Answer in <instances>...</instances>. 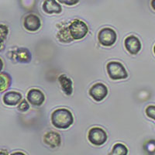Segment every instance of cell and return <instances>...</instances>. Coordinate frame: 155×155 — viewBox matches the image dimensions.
<instances>
[{"mask_svg": "<svg viewBox=\"0 0 155 155\" xmlns=\"http://www.w3.org/2000/svg\"><path fill=\"white\" fill-rule=\"evenodd\" d=\"M74 117L68 109L64 108L55 109L51 114V123L58 129H68L73 124Z\"/></svg>", "mask_w": 155, "mask_h": 155, "instance_id": "1", "label": "cell"}, {"mask_svg": "<svg viewBox=\"0 0 155 155\" xmlns=\"http://www.w3.org/2000/svg\"><path fill=\"white\" fill-rule=\"evenodd\" d=\"M106 70L109 78L113 80L125 79L128 77L125 67L119 61L109 62L106 65Z\"/></svg>", "mask_w": 155, "mask_h": 155, "instance_id": "2", "label": "cell"}, {"mask_svg": "<svg viewBox=\"0 0 155 155\" xmlns=\"http://www.w3.org/2000/svg\"><path fill=\"white\" fill-rule=\"evenodd\" d=\"M70 34L73 40H81L88 34V27L85 22L75 19L71 23L68 27Z\"/></svg>", "mask_w": 155, "mask_h": 155, "instance_id": "3", "label": "cell"}, {"mask_svg": "<svg viewBox=\"0 0 155 155\" xmlns=\"http://www.w3.org/2000/svg\"><path fill=\"white\" fill-rule=\"evenodd\" d=\"M88 139L92 144L95 146H102L106 142L108 139L107 134L101 127H92L89 130Z\"/></svg>", "mask_w": 155, "mask_h": 155, "instance_id": "4", "label": "cell"}, {"mask_svg": "<svg viewBox=\"0 0 155 155\" xmlns=\"http://www.w3.org/2000/svg\"><path fill=\"white\" fill-rule=\"evenodd\" d=\"M117 35L115 30L109 27L102 28L98 34V40L101 45L104 47H111L116 43Z\"/></svg>", "mask_w": 155, "mask_h": 155, "instance_id": "5", "label": "cell"}, {"mask_svg": "<svg viewBox=\"0 0 155 155\" xmlns=\"http://www.w3.org/2000/svg\"><path fill=\"white\" fill-rule=\"evenodd\" d=\"M108 88L103 83H96L89 89V95L96 102H101L107 96Z\"/></svg>", "mask_w": 155, "mask_h": 155, "instance_id": "6", "label": "cell"}, {"mask_svg": "<svg viewBox=\"0 0 155 155\" xmlns=\"http://www.w3.org/2000/svg\"><path fill=\"white\" fill-rule=\"evenodd\" d=\"M126 49L131 54H137L141 50L140 41L134 35L128 36L124 41Z\"/></svg>", "mask_w": 155, "mask_h": 155, "instance_id": "7", "label": "cell"}, {"mask_svg": "<svg viewBox=\"0 0 155 155\" xmlns=\"http://www.w3.org/2000/svg\"><path fill=\"white\" fill-rule=\"evenodd\" d=\"M23 26L27 30L30 32H35L41 27V19L35 14H29L24 18Z\"/></svg>", "mask_w": 155, "mask_h": 155, "instance_id": "8", "label": "cell"}, {"mask_svg": "<svg viewBox=\"0 0 155 155\" xmlns=\"http://www.w3.org/2000/svg\"><path fill=\"white\" fill-rule=\"evenodd\" d=\"M27 101L33 106H40L45 101V96L41 90L33 88V89H30L27 93Z\"/></svg>", "mask_w": 155, "mask_h": 155, "instance_id": "9", "label": "cell"}, {"mask_svg": "<svg viewBox=\"0 0 155 155\" xmlns=\"http://www.w3.org/2000/svg\"><path fill=\"white\" fill-rule=\"evenodd\" d=\"M12 60L16 61L17 62L20 63H29L31 61L32 55L30 54V51L27 48H18L16 51H12Z\"/></svg>", "mask_w": 155, "mask_h": 155, "instance_id": "10", "label": "cell"}, {"mask_svg": "<svg viewBox=\"0 0 155 155\" xmlns=\"http://www.w3.org/2000/svg\"><path fill=\"white\" fill-rule=\"evenodd\" d=\"M44 142L51 148L58 147L61 143V138L58 133L50 131L44 136Z\"/></svg>", "mask_w": 155, "mask_h": 155, "instance_id": "11", "label": "cell"}, {"mask_svg": "<svg viewBox=\"0 0 155 155\" xmlns=\"http://www.w3.org/2000/svg\"><path fill=\"white\" fill-rule=\"evenodd\" d=\"M43 10L48 14H59L62 12L61 5L56 0H44L42 5Z\"/></svg>", "mask_w": 155, "mask_h": 155, "instance_id": "12", "label": "cell"}, {"mask_svg": "<svg viewBox=\"0 0 155 155\" xmlns=\"http://www.w3.org/2000/svg\"><path fill=\"white\" fill-rule=\"evenodd\" d=\"M22 95L18 92H14V91H10L8 92L3 95V102L5 105L10 106H16L19 104L20 101H21Z\"/></svg>", "mask_w": 155, "mask_h": 155, "instance_id": "13", "label": "cell"}, {"mask_svg": "<svg viewBox=\"0 0 155 155\" xmlns=\"http://www.w3.org/2000/svg\"><path fill=\"white\" fill-rule=\"evenodd\" d=\"M58 81L60 83L63 92L67 95H71L72 94L73 88H72V81L71 78H68L64 74H61L58 78Z\"/></svg>", "mask_w": 155, "mask_h": 155, "instance_id": "14", "label": "cell"}, {"mask_svg": "<svg viewBox=\"0 0 155 155\" xmlns=\"http://www.w3.org/2000/svg\"><path fill=\"white\" fill-rule=\"evenodd\" d=\"M57 37L59 41L61 43H70L73 41V38L70 34L68 27H64L61 28L58 33Z\"/></svg>", "mask_w": 155, "mask_h": 155, "instance_id": "15", "label": "cell"}, {"mask_svg": "<svg viewBox=\"0 0 155 155\" xmlns=\"http://www.w3.org/2000/svg\"><path fill=\"white\" fill-rule=\"evenodd\" d=\"M11 85V78L7 73H1L0 74V92H3Z\"/></svg>", "mask_w": 155, "mask_h": 155, "instance_id": "16", "label": "cell"}, {"mask_svg": "<svg viewBox=\"0 0 155 155\" xmlns=\"http://www.w3.org/2000/svg\"><path fill=\"white\" fill-rule=\"evenodd\" d=\"M128 153V149L123 143H116L113 146V151L110 154L114 155H127Z\"/></svg>", "mask_w": 155, "mask_h": 155, "instance_id": "17", "label": "cell"}, {"mask_svg": "<svg viewBox=\"0 0 155 155\" xmlns=\"http://www.w3.org/2000/svg\"><path fill=\"white\" fill-rule=\"evenodd\" d=\"M8 34V27L3 24H0V51L4 49V41L7 37Z\"/></svg>", "mask_w": 155, "mask_h": 155, "instance_id": "18", "label": "cell"}, {"mask_svg": "<svg viewBox=\"0 0 155 155\" xmlns=\"http://www.w3.org/2000/svg\"><path fill=\"white\" fill-rule=\"evenodd\" d=\"M143 149L145 151L149 154H154L155 153V140H150L147 141L144 143Z\"/></svg>", "mask_w": 155, "mask_h": 155, "instance_id": "19", "label": "cell"}, {"mask_svg": "<svg viewBox=\"0 0 155 155\" xmlns=\"http://www.w3.org/2000/svg\"><path fill=\"white\" fill-rule=\"evenodd\" d=\"M145 113L149 118L155 120V106H148L145 110Z\"/></svg>", "mask_w": 155, "mask_h": 155, "instance_id": "20", "label": "cell"}, {"mask_svg": "<svg viewBox=\"0 0 155 155\" xmlns=\"http://www.w3.org/2000/svg\"><path fill=\"white\" fill-rule=\"evenodd\" d=\"M17 109L20 112H26L30 109V105H29L28 102H27V100L23 99L21 102H19V106H18Z\"/></svg>", "mask_w": 155, "mask_h": 155, "instance_id": "21", "label": "cell"}, {"mask_svg": "<svg viewBox=\"0 0 155 155\" xmlns=\"http://www.w3.org/2000/svg\"><path fill=\"white\" fill-rule=\"evenodd\" d=\"M21 2L22 5L27 9L34 8L35 5V0H21Z\"/></svg>", "mask_w": 155, "mask_h": 155, "instance_id": "22", "label": "cell"}, {"mask_svg": "<svg viewBox=\"0 0 155 155\" xmlns=\"http://www.w3.org/2000/svg\"><path fill=\"white\" fill-rule=\"evenodd\" d=\"M59 3L64 4L67 5H74L79 2V0H58Z\"/></svg>", "mask_w": 155, "mask_h": 155, "instance_id": "23", "label": "cell"}, {"mask_svg": "<svg viewBox=\"0 0 155 155\" xmlns=\"http://www.w3.org/2000/svg\"><path fill=\"white\" fill-rule=\"evenodd\" d=\"M150 5H151L152 9L155 11V0H151V2H150Z\"/></svg>", "mask_w": 155, "mask_h": 155, "instance_id": "24", "label": "cell"}, {"mask_svg": "<svg viewBox=\"0 0 155 155\" xmlns=\"http://www.w3.org/2000/svg\"><path fill=\"white\" fill-rule=\"evenodd\" d=\"M2 68H3V61H2V60L0 58V72L2 71Z\"/></svg>", "mask_w": 155, "mask_h": 155, "instance_id": "25", "label": "cell"}, {"mask_svg": "<svg viewBox=\"0 0 155 155\" xmlns=\"http://www.w3.org/2000/svg\"><path fill=\"white\" fill-rule=\"evenodd\" d=\"M12 154H24V153H13Z\"/></svg>", "mask_w": 155, "mask_h": 155, "instance_id": "26", "label": "cell"}, {"mask_svg": "<svg viewBox=\"0 0 155 155\" xmlns=\"http://www.w3.org/2000/svg\"><path fill=\"white\" fill-rule=\"evenodd\" d=\"M153 53H154V54H155V45H154V47H153Z\"/></svg>", "mask_w": 155, "mask_h": 155, "instance_id": "27", "label": "cell"}]
</instances>
